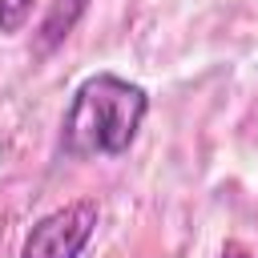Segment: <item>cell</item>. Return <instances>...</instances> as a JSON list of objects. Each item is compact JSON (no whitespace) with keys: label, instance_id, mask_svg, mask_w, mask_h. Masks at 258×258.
Wrapping results in <instances>:
<instances>
[{"label":"cell","instance_id":"obj_4","mask_svg":"<svg viewBox=\"0 0 258 258\" xmlns=\"http://www.w3.org/2000/svg\"><path fill=\"white\" fill-rule=\"evenodd\" d=\"M32 12V0H0V32H20Z\"/></svg>","mask_w":258,"mask_h":258},{"label":"cell","instance_id":"obj_5","mask_svg":"<svg viewBox=\"0 0 258 258\" xmlns=\"http://www.w3.org/2000/svg\"><path fill=\"white\" fill-rule=\"evenodd\" d=\"M222 258H250V254H246L238 242H226V246H222Z\"/></svg>","mask_w":258,"mask_h":258},{"label":"cell","instance_id":"obj_1","mask_svg":"<svg viewBox=\"0 0 258 258\" xmlns=\"http://www.w3.org/2000/svg\"><path fill=\"white\" fill-rule=\"evenodd\" d=\"M149 113V93L117 73H93L77 85L64 113V149L73 157L125 153Z\"/></svg>","mask_w":258,"mask_h":258},{"label":"cell","instance_id":"obj_2","mask_svg":"<svg viewBox=\"0 0 258 258\" xmlns=\"http://www.w3.org/2000/svg\"><path fill=\"white\" fill-rule=\"evenodd\" d=\"M93 230H97V206L93 202H69L60 210L44 214L28 230L20 258H81Z\"/></svg>","mask_w":258,"mask_h":258},{"label":"cell","instance_id":"obj_3","mask_svg":"<svg viewBox=\"0 0 258 258\" xmlns=\"http://www.w3.org/2000/svg\"><path fill=\"white\" fill-rule=\"evenodd\" d=\"M85 8V0H69V12H64V4H56L52 8V16L44 20V44H52V40H60L69 28H73V20H77V12Z\"/></svg>","mask_w":258,"mask_h":258}]
</instances>
